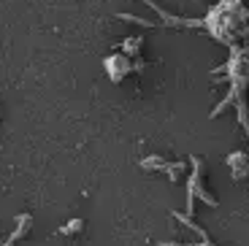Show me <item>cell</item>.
Segmentation results:
<instances>
[{"label":"cell","instance_id":"277c9868","mask_svg":"<svg viewBox=\"0 0 249 246\" xmlns=\"http://www.w3.org/2000/svg\"><path fill=\"white\" fill-rule=\"evenodd\" d=\"M30 225H33V216H30V214H19V216H17V230L8 235L3 246H14L19 238H25V235L30 233Z\"/></svg>","mask_w":249,"mask_h":246},{"label":"cell","instance_id":"8992f818","mask_svg":"<svg viewBox=\"0 0 249 246\" xmlns=\"http://www.w3.org/2000/svg\"><path fill=\"white\" fill-rule=\"evenodd\" d=\"M81 228H84V219H71L68 225L60 228V235H73V233H79Z\"/></svg>","mask_w":249,"mask_h":246},{"label":"cell","instance_id":"7a4b0ae2","mask_svg":"<svg viewBox=\"0 0 249 246\" xmlns=\"http://www.w3.org/2000/svg\"><path fill=\"white\" fill-rule=\"evenodd\" d=\"M106 70L111 76V81H122L124 76L130 73V60H127V54H111L106 60Z\"/></svg>","mask_w":249,"mask_h":246},{"label":"cell","instance_id":"52a82bcc","mask_svg":"<svg viewBox=\"0 0 249 246\" xmlns=\"http://www.w3.org/2000/svg\"><path fill=\"white\" fill-rule=\"evenodd\" d=\"M181 171H184V162H168V165H165V173H168L171 181H176Z\"/></svg>","mask_w":249,"mask_h":246},{"label":"cell","instance_id":"9c48e42d","mask_svg":"<svg viewBox=\"0 0 249 246\" xmlns=\"http://www.w3.org/2000/svg\"><path fill=\"white\" fill-rule=\"evenodd\" d=\"M160 246H212V244H203L200 241V244H160Z\"/></svg>","mask_w":249,"mask_h":246},{"label":"cell","instance_id":"5b68a950","mask_svg":"<svg viewBox=\"0 0 249 246\" xmlns=\"http://www.w3.org/2000/svg\"><path fill=\"white\" fill-rule=\"evenodd\" d=\"M165 165L168 162L162 160V157H146V160H141V168H146V171H165Z\"/></svg>","mask_w":249,"mask_h":246},{"label":"cell","instance_id":"6da1fadb","mask_svg":"<svg viewBox=\"0 0 249 246\" xmlns=\"http://www.w3.org/2000/svg\"><path fill=\"white\" fill-rule=\"evenodd\" d=\"M190 162H193V176L187 181V216L195 211V197H200L206 206H217V200H214V197L203 190V184H200V160L193 157Z\"/></svg>","mask_w":249,"mask_h":246},{"label":"cell","instance_id":"ba28073f","mask_svg":"<svg viewBox=\"0 0 249 246\" xmlns=\"http://www.w3.org/2000/svg\"><path fill=\"white\" fill-rule=\"evenodd\" d=\"M141 43H143V38L138 35V38H127V41H124V49L130 52V57H136L138 54V49H141Z\"/></svg>","mask_w":249,"mask_h":246},{"label":"cell","instance_id":"3957f363","mask_svg":"<svg viewBox=\"0 0 249 246\" xmlns=\"http://www.w3.org/2000/svg\"><path fill=\"white\" fill-rule=\"evenodd\" d=\"M143 3H146V6L152 8V11H157L162 17V22H165V25H171V27H200L203 25V22H200V19H179V17H171L168 11H162L160 6H157L155 0H143Z\"/></svg>","mask_w":249,"mask_h":246}]
</instances>
